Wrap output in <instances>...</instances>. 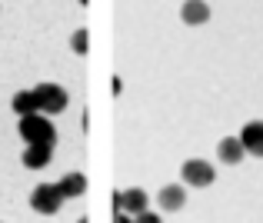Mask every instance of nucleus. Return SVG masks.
<instances>
[{
    "instance_id": "1",
    "label": "nucleus",
    "mask_w": 263,
    "mask_h": 223,
    "mask_svg": "<svg viewBox=\"0 0 263 223\" xmlns=\"http://www.w3.org/2000/svg\"><path fill=\"white\" fill-rule=\"evenodd\" d=\"M20 137L27 140V147H53V140H57V127L50 123V117L44 114H30V117H20L17 123Z\"/></svg>"
},
{
    "instance_id": "2",
    "label": "nucleus",
    "mask_w": 263,
    "mask_h": 223,
    "mask_svg": "<svg viewBox=\"0 0 263 223\" xmlns=\"http://www.w3.org/2000/svg\"><path fill=\"white\" fill-rule=\"evenodd\" d=\"M33 100H37V114L57 117V114L67 110L70 97H67V90L60 87V83H37V87H33Z\"/></svg>"
},
{
    "instance_id": "3",
    "label": "nucleus",
    "mask_w": 263,
    "mask_h": 223,
    "mask_svg": "<svg viewBox=\"0 0 263 223\" xmlns=\"http://www.w3.org/2000/svg\"><path fill=\"white\" fill-rule=\"evenodd\" d=\"M30 207L37 213H44V217H53V213H60V207H64V193H60L57 183H37L30 193Z\"/></svg>"
},
{
    "instance_id": "4",
    "label": "nucleus",
    "mask_w": 263,
    "mask_h": 223,
    "mask_svg": "<svg viewBox=\"0 0 263 223\" xmlns=\"http://www.w3.org/2000/svg\"><path fill=\"white\" fill-rule=\"evenodd\" d=\"M180 177H183V187H197V190H203V187H210L213 180H217V170H213V163H206V160H186L183 166H180Z\"/></svg>"
},
{
    "instance_id": "5",
    "label": "nucleus",
    "mask_w": 263,
    "mask_h": 223,
    "mask_svg": "<svg viewBox=\"0 0 263 223\" xmlns=\"http://www.w3.org/2000/svg\"><path fill=\"white\" fill-rule=\"evenodd\" d=\"M150 197L140 190V187H134V190H123V193H114V207L117 210H123L127 217H140L143 210H147Z\"/></svg>"
},
{
    "instance_id": "6",
    "label": "nucleus",
    "mask_w": 263,
    "mask_h": 223,
    "mask_svg": "<svg viewBox=\"0 0 263 223\" xmlns=\"http://www.w3.org/2000/svg\"><path fill=\"white\" fill-rule=\"evenodd\" d=\"M157 203H160L163 213L183 210V203H186V187H183V183H167V187H160V193H157Z\"/></svg>"
},
{
    "instance_id": "7",
    "label": "nucleus",
    "mask_w": 263,
    "mask_h": 223,
    "mask_svg": "<svg viewBox=\"0 0 263 223\" xmlns=\"http://www.w3.org/2000/svg\"><path fill=\"white\" fill-rule=\"evenodd\" d=\"M240 143L250 157H263V120H253L240 130Z\"/></svg>"
},
{
    "instance_id": "8",
    "label": "nucleus",
    "mask_w": 263,
    "mask_h": 223,
    "mask_svg": "<svg viewBox=\"0 0 263 223\" xmlns=\"http://www.w3.org/2000/svg\"><path fill=\"white\" fill-rule=\"evenodd\" d=\"M180 20H183L186 27H200L210 20V7H206V0H183V7H180Z\"/></svg>"
},
{
    "instance_id": "9",
    "label": "nucleus",
    "mask_w": 263,
    "mask_h": 223,
    "mask_svg": "<svg viewBox=\"0 0 263 223\" xmlns=\"http://www.w3.org/2000/svg\"><path fill=\"white\" fill-rule=\"evenodd\" d=\"M243 143H240V137H223V140L217 143V157H220V163H227V166H233V163H240L243 160Z\"/></svg>"
},
{
    "instance_id": "10",
    "label": "nucleus",
    "mask_w": 263,
    "mask_h": 223,
    "mask_svg": "<svg viewBox=\"0 0 263 223\" xmlns=\"http://www.w3.org/2000/svg\"><path fill=\"white\" fill-rule=\"evenodd\" d=\"M60 193H64V200H73V197H84L87 193V177L84 173H67V177L57 180Z\"/></svg>"
},
{
    "instance_id": "11",
    "label": "nucleus",
    "mask_w": 263,
    "mask_h": 223,
    "mask_svg": "<svg viewBox=\"0 0 263 223\" xmlns=\"http://www.w3.org/2000/svg\"><path fill=\"white\" fill-rule=\"evenodd\" d=\"M50 157H53V147H40L37 143V147H27L20 160H24L27 170H44V166L50 163Z\"/></svg>"
},
{
    "instance_id": "12",
    "label": "nucleus",
    "mask_w": 263,
    "mask_h": 223,
    "mask_svg": "<svg viewBox=\"0 0 263 223\" xmlns=\"http://www.w3.org/2000/svg\"><path fill=\"white\" fill-rule=\"evenodd\" d=\"M10 107H13V114H17V117H30V114H37V100H33V90H20V94H13Z\"/></svg>"
},
{
    "instance_id": "13",
    "label": "nucleus",
    "mask_w": 263,
    "mask_h": 223,
    "mask_svg": "<svg viewBox=\"0 0 263 223\" xmlns=\"http://www.w3.org/2000/svg\"><path fill=\"white\" fill-rule=\"evenodd\" d=\"M87 47H90V33H87V27L73 30V37H70V50L77 53V57H84V53H87Z\"/></svg>"
},
{
    "instance_id": "14",
    "label": "nucleus",
    "mask_w": 263,
    "mask_h": 223,
    "mask_svg": "<svg viewBox=\"0 0 263 223\" xmlns=\"http://www.w3.org/2000/svg\"><path fill=\"white\" fill-rule=\"evenodd\" d=\"M134 220H137V223H163L160 213H150V210H143L140 217H134Z\"/></svg>"
},
{
    "instance_id": "15",
    "label": "nucleus",
    "mask_w": 263,
    "mask_h": 223,
    "mask_svg": "<svg viewBox=\"0 0 263 223\" xmlns=\"http://www.w3.org/2000/svg\"><path fill=\"white\" fill-rule=\"evenodd\" d=\"M114 223H137L134 217H127V213H123V210H117V217H114Z\"/></svg>"
},
{
    "instance_id": "16",
    "label": "nucleus",
    "mask_w": 263,
    "mask_h": 223,
    "mask_svg": "<svg viewBox=\"0 0 263 223\" xmlns=\"http://www.w3.org/2000/svg\"><path fill=\"white\" fill-rule=\"evenodd\" d=\"M77 223H87V220H77Z\"/></svg>"
},
{
    "instance_id": "17",
    "label": "nucleus",
    "mask_w": 263,
    "mask_h": 223,
    "mask_svg": "<svg viewBox=\"0 0 263 223\" xmlns=\"http://www.w3.org/2000/svg\"><path fill=\"white\" fill-rule=\"evenodd\" d=\"M80 4H87V0H80Z\"/></svg>"
}]
</instances>
